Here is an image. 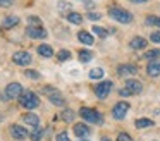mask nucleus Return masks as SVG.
<instances>
[{
  "label": "nucleus",
  "instance_id": "1",
  "mask_svg": "<svg viewBox=\"0 0 160 141\" xmlns=\"http://www.w3.org/2000/svg\"><path fill=\"white\" fill-rule=\"evenodd\" d=\"M108 16L121 24L132 23V14L126 9H121V7H110V9H108Z\"/></svg>",
  "mask_w": 160,
  "mask_h": 141
},
{
  "label": "nucleus",
  "instance_id": "2",
  "mask_svg": "<svg viewBox=\"0 0 160 141\" xmlns=\"http://www.w3.org/2000/svg\"><path fill=\"white\" fill-rule=\"evenodd\" d=\"M19 103H21V107H24L26 110H33L40 105V98L33 91H22L21 96H19Z\"/></svg>",
  "mask_w": 160,
  "mask_h": 141
},
{
  "label": "nucleus",
  "instance_id": "3",
  "mask_svg": "<svg viewBox=\"0 0 160 141\" xmlns=\"http://www.w3.org/2000/svg\"><path fill=\"white\" fill-rule=\"evenodd\" d=\"M79 115L83 117V120H86V122L98 124V126L103 124V117H102V113H98L97 110H93V108H86V107H83V108L79 110Z\"/></svg>",
  "mask_w": 160,
  "mask_h": 141
},
{
  "label": "nucleus",
  "instance_id": "4",
  "mask_svg": "<svg viewBox=\"0 0 160 141\" xmlns=\"http://www.w3.org/2000/svg\"><path fill=\"white\" fill-rule=\"evenodd\" d=\"M43 91L48 95V100H50L52 103H55V105H59V107L66 105V100H64V96L60 95L57 89H53L52 86H45V88H43Z\"/></svg>",
  "mask_w": 160,
  "mask_h": 141
},
{
  "label": "nucleus",
  "instance_id": "5",
  "mask_svg": "<svg viewBox=\"0 0 160 141\" xmlns=\"http://www.w3.org/2000/svg\"><path fill=\"white\" fill-rule=\"evenodd\" d=\"M26 34L29 38H33V40H43V38H47V31L42 26H33V24L26 28Z\"/></svg>",
  "mask_w": 160,
  "mask_h": 141
},
{
  "label": "nucleus",
  "instance_id": "6",
  "mask_svg": "<svg viewBox=\"0 0 160 141\" xmlns=\"http://www.w3.org/2000/svg\"><path fill=\"white\" fill-rule=\"evenodd\" d=\"M112 81H102V83H98L97 84V88H95V93H97V96L98 98H107L108 96V93H110V89H112Z\"/></svg>",
  "mask_w": 160,
  "mask_h": 141
},
{
  "label": "nucleus",
  "instance_id": "7",
  "mask_svg": "<svg viewBox=\"0 0 160 141\" xmlns=\"http://www.w3.org/2000/svg\"><path fill=\"white\" fill-rule=\"evenodd\" d=\"M12 62L18 65H28L29 62H31V55H29V52H16L14 55H12Z\"/></svg>",
  "mask_w": 160,
  "mask_h": 141
},
{
  "label": "nucleus",
  "instance_id": "8",
  "mask_svg": "<svg viewBox=\"0 0 160 141\" xmlns=\"http://www.w3.org/2000/svg\"><path fill=\"white\" fill-rule=\"evenodd\" d=\"M128 110H129V103L119 102V103H115V107L112 108V115H114V119H124Z\"/></svg>",
  "mask_w": 160,
  "mask_h": 141
},
{
  "label": "nucleus",
  "instance_id": "9",
  "mask_svg": "<svg viewBox=\"0 0 160 141\" xmlns=\"http://www.w3.org/2000/svg\"><path fill=\"white\" fill-rule=\"evenodd\" d=\"M22 93V86L19 84V83H11V84H7V88H5V95L9 96V98H19Z\"/></svg>",
  "mask_w": 160,
  "mask_h": 141
},
{
  "label": "nucleus",
  "instance_id": "10",
  "mask_svg": "<svg viewBox=\"0 0 160 141\" xmlns=\"http://www.w3.org/2000/svg\"><path fill=\"white\" fill-rule=\"evenodd\" d=\"M117 74L119 76H132V74H138V67L132 64H122L117 67Z\"/></svg>",
  "mask_w": 160,
  "mask_h": 141
},
{
  "label": "nucleus",
  "instance_id": "11",
  "mask_svg": "<svg viewBox=\"0 0 160 141\" xmlns=\"http://www.w3.org/2000/svg\"><path fill=\"white\" fill-rule=\"evenodd\" d=\"M126 88H128L132 95H139V93L143 91V84L139 81H136V79H128V81H126Z\"/></svg>",
  "mask_w": 160,
  "mask_h": 141
},
{
  "label": "nucleus",
  "instance_id": "12",
  "mask_svg": "<svg viewBox=\"0 0 160 141\" xmlns=\"http://www.w3.org/2000/svg\"><path fill=\"white\" fill-rule=\"evenodd\" d=\"M11 134H12V138H16V139H24V138H28V131H26L24 127L18 126V124L11 126Z\"/></svg>",
  "mask_w": 160,
  "mask_h": 141
},
{
  "label": "nucleus",
  "instance_id": "13",
  "mask_svg": "<svg viewBox=\"0 0 160 141\" xmlns=\"http://www.w3.org/2000/svg\"><path fill=\"white\" fill-rule=\"evenodd\" d=\"M146 72H148V76H152V78L160 76V62L158 60H152L148 64V67H146Z\"/></svg>",
  "mask_w": 160,
  "mask_h": 141
},
{
  "label": "nucleus",
  "instance_id": "14",
  "mask_svg": "<svg viewBox=\"0 0 160 141\" xmlns=\"http://www.w3.org/2000/svg\"><path fill=\"white\" fill-rule=\"evenodd\" d=\"M90 133L91 131L86 124H76V126H74V134H76L78 138H86Z\"/></svg>",
  "mask_w": 160,
  "mask_h": 141
},
{
  "label": "nucleus",
  "instance_id": "15",
  "mask_svg": "<svg viewBox=\"0 0 160 141\" xmlns=\"http://www.w3.org/2000/svg\"><path fill=\"white\" fill-rule=\"evenodd\" d=\"M129 47L132 48V50H141V48L146 47V40L141 36H134L131 41H129Z\"/></svg>",
  "mask_w": 160,
  "mask_h": 141
},
{
  "label": "nucleus",
  "instance_id": "16",
  "mask_svg": "<svg viewBox=\"0 0 160 141\" xmlns=\"http://www.w3.org/2000/svg\"><path fill=\"white\" fill-rule=\"evenodd\" d=\"M22 120H24L28 126H31V127H38V124H40V117L36 115V113H26L24 117H22Z\"/></svg>",
  "mask_w": 160,
  "mask_h": 141
},
{
  "label": "nucleus",
  "instance_id": "17",
  "mask_svg": "<svg viewBox=\"0 0 160 141\" xmlns=\"http://www.w3.org/2000/svg\"><path fill=\"white\" fill-rule=\"evenodd\" d=\"M19 24V17L18 16H7L4 19V23H2V26L5 28V29H11V28H16Z\"/></svg>",
  "mask_w": 160,
  "mask_h": 141
},
{
  "label": "nucleus",
  "instance_id": "18",
  "mask_svg": "<svg viewBox=\"0 0 160 141\" xmlns=\"http://www.w3.org/2000/svg\"><path fill=\"white\" fill-rule=\"evenodd\" d=\"M78 40H79L81 43H84V45H93L95 43L93 36H91L88 31H79V33H78Z\"/></svg>",
  "mask_w": 160,
  "mask_h": 141
},
{
  "label": "nucleus",
  "instance_id": "19",
  "mask_svg": "<svg viewBox=\"0 0 160 141\" xmlns=\"http://www.w3.org/2000/svg\"><path fill=\"white\" fill-rule=\"evenodd\" d=\"M38 53L42 55V57L48 58V57H52V55H53V48L50 47V45H40V47H38Z\"/></svg>",
  "mask_w": 160,
  "mask_h": 141
},
{
  "label": "nucleus",
  "instance_id": "20",
  "mask_svg": "<svg viewBox=\"0 0 160 141\" xmlns=\"http://www.w3.org/2000/svg\"><path fill=\"white\" fill-rule=\"evenodd\" d=\"M67 21H69L71 24H81L83 23V16L78 12H69L67 14Z\"/></svg>",
  "mask_w": 160,
  "mask_h": 141
},
{
  "label": "nucleus",
  "instance_id": "21",
  "mask_svg": "<svg viewBox=\"0 0 160 141\" xmlns=\"http://www.w3.org/2000/svg\"><path fill=\"white\" fill-rule=\"evenodd\" d=\"M153 124H155V122H153L152 119H146V117H143V119H138V120H136L134 126L138 127V129H143V127H150V126H153Z\"/></svg>",
  "mask_w": 160,
  "mask_h": 141
},
{
  "label": "nucleus",
  "instance_id": "22",
  "mask_svg": "<svg viewBox=\"0 0 160 141\" xmlns=\"http://www.w3.org/2000/svg\"><path fill=\"white\" fill-rule=\"evenodd\" d=\"M145 23H146V26H157V28H160V17L158 16H146Z\"/></svg>",
  "mask_w": 160,
  "mask_h": 141
},
{
  "label": "nucleus",
  "instance_id": "23",
  "mask_svg": "<svg viewBox=\"0 0 160 141\" xmlns=\"http://www.w3.org/2000/svg\"><path fill=\"white\" fill-rule=\"evenodd\" d=\"M24 76L28 79H33V81H38L40 78H42V76H40V72L38 71H33V69H26L24 71Z\"/></svg>",
  "mask_w": 160,
  "mask_h": 141
},
{
  "label": "nucleus",
  "instance_id": "24",
  "mask_svg": "<svg viewBox=\"0 0 160 141\" xmlns=\"http://www.w3.org/2000/svg\"><path fill=\"white\" fill-rule=\"evenodd\" d=\"M90 78L91 79H102V78H103V69H100V67L91 69V71H90Z\"/></svg>",
  "mask_w": 160,
  "mask_h": 141
},
{
  "label": "nucleus",
  "instance_id": "25",
  "mask_svg": "<svg viewBox=\"0 0 160 141\" xmlns=\"http://www.w3.org/2000/svg\"><path fill=\"white\" fill-rule=\"evenodd\" d=\"M93 33L97 34L98 38H107V36H108V31L103 29V28H100V26H97V24L93 26Z\"/></svg>",
  "mask_w": 160,
  "mask_h": 141
},
{
  "label": "nucleus",
  "instance_id": "26",
  "mask_svg": "<svg viewBox=\"0 0 160 141\" xmlns=\"http://www.w3.org/2000/svg\"><path fill=\"white\" fill-rule=\"evenodd\" d=\"M91 58H93V53H91L90 50H81L79 52V60L81 62H90Z\"/></svg>",
  "mask_w": 160,
  "mask_h": 141
},
{
  "label": "nucleus",
  "instance_id": "27",
  "mask_svg": "<svg viewBox=\"0 0 160 141\" xmlns=\"http://www.w3.org/2000/svg\"><path fill=\"white\" fill-rule=\"evenodd\" d=\"M158 57H160V48H153V50L145 53V58H148V60H153V58H158Z\"/></svg>",
  "mask_w": 160,
  "mask_h": 141
},
{
  "label": "nucleus",
  "instance_id": "28",
  "mask_svg": "<svg viewBox=\"0 0 160 141\" xmlns=\"http://www.w3.org/2000/svg\"><path fill=\"white\" fill-rule=\"evenodd\" d=\"M60 119L66 120V122H71V120H74V112L72 110H64V112L60 113Z\"/></svg>",
  "mask_w": 160,
  "mask_h": 141
},
{
  "label": "nucleus",
  "instance_id": "29",
  "mask_svg": "<svg viewBox=\"0 0 160 141\" xmlns=\"http://www.w3.org/2000/svg\"><path fill=\"white\" fill-rule=\"evenodd\" d=\"M57 58H59L60 62L67 60V58H71V52L69 50H60L59 53H57Z\"/></svg>",
  "mask_w": 160,
  "mask_h": 141
},
{
  "label": "nucleus",
  "instance_id": "30",
  "mask_svg": "<svg viewBox=\"0 0 160 141\" xmlns=\"http://www.w3.org/2000/svg\"><path fill=\"white\" fill-rule=\"evenodd\" d=\"M43 134H45V131H43V129H36L35 133L31 134V139H33V141H40V139L43 138Z\"/></svg>",
  "mask_w": 160,
  "mask_h": 141
},
{
  "label": "nucleus",
  "instance_id": "31",
  "mask_svg": "<svg viewBox=\"0 0 160 141\" xmlns=\"http://www.w3.org/2000/svg\"><path fill=\"white\" fill-rule=\"evenodd\" d=\"M57 7H59L60 12H66V10H71V3L69 2H59L57 3Z\"/></svg>",
  "mask_w": 160,
  "mask_h": 141
},
{
  "label": "nucleus",
  "instance_id": "32",
  "mask_svg": "<svg viewBox=\"0 0 160 141\" xmlns=\"http://www.w3.org/2000/svg\"><path fill=\"white\" fill-rule=\"evenodd\" d=\"M28 23L33 24V26H40V24H42V19H40V17H36V16H29L28 17Z\"/></svg>",
  "mask_w": 160,
  "mask_h": 141
},
{
  "label": "nucleus",
  "instance_id": "33",
  "mask_svg": "<svg viewBox=\"0 0 160 141\" xmlns=\"http://www.w3.org/2000/svg\"><path fill=\"white\" fill-rule=\"evenodd\" d=\"M150 40H152L153 43H160V31H153V33L150 34Z\"/></svg>",
  "mask_w": 160,
  "mask_h": 141
},
{
  "label": "nucleus",
  "instance_id": "34",
  "mask_svg": "<svg viewBox=\"0 0 160 141\" xmlns=\"http://www.w3.org/2000/svg\"><path fill=\"white\" fill-rule=\"evenodd\" d=\"M88 19H91V21H100V19H102V14H100V12H88Z\"/></svg>",
  "mask_w": 160,
  "mask_h": 141
},
{
  "label": "nucleus",
  "instance_id": "35",
  "mask_svg": "<svg viewBox=\"0 0 160 141\" xmlns=\"http://www.w3.org/2000/svg\"><path fill=\"white\" fill-rule=\"evenodd\" d=\"M117 141H132V139H131V136H129V134L121 133V134L117 136Z\"/></svg>",
  "mask_w": 160,
  "mask_h": 141
},
{
  "label": "nucleus",
  "instance_id": "36",
  "mask_svg": "<svg viewBox=\"0 0 160 141\" xmlns=\"http://www.w3.org/2000/svg\"><path fill=\"white\" fill-rule=\"evenodd\" d=\"M57 141H69V134H67V133H60L59 136H57Z\"/></svg>",
  "mask_w": 160,
  "mask_h": 141
},
{
  "label": "nucleus",
  "instance_id": "37",
  "mask_svg": "<svg viewBox=\"0 0 160 141\" xmlns=\"http://www.w3.org/2000/svg\"><path fill=\"white\" fill-rule=\"evenodd\" d=\"M119 95H121V96H131V95H132V93H131V91H129V89H128V88H122V89H121V91H119Z\"/></svg>",
  "mask_w": 160,
  "mask_h": 141
},
{
  "label": "nucleus",
  "instance_id": "38",
  "mask_svg": "<svg viewBox=\"0 0 160 141\" xmlns=\"http://www.w3.org/2000/svg\"><path fill=\"white\" fill-rule=\"evenodd\" d=\"M12 0H0V5H11Z\"/></svg>",
  "mask_w": 160,
  "mask_h": 141
},
{
  "label": "nucleus",
  "instance_id": "39",
  "mask_svg": "<svg viewBox=\"0 0 160 141\" xmlns=\"http://www.w3.org/2000/svg\"><path fill=\"white\" fill-rule=\"evenodd\" d=\"M131 3H145V2H148V0H129Z\"/></svg>",
  "mask_w": 160,
  "mask_h": 141
},
{
  "label": "nucleus",
  "instance_id": "40",
  "mask_svg": "<svg viewBox=\"0 0 160 141\" xmlns=\"http://www.w3.org/2000/svg\"><path fill=\"white\" fill-rule=\"evenodd\" d=\"M102 141H110V139H108V138H105V136H103V138H102Z\"/></svg>",
  "mask_w": 160,
  "mask_h": 141
},
{
  "label": "nucleus",
  "instance_id": "41",
  "mask_svg": "<svg viewBox=\"0 0 160 141\" xmlns=\"http://www.w3.org/2000/svg\"><path fill=\"white\" fill-rule=\"evenodd\" d=\"M79 2H84V3H86V2H91V0H79Z\"/></svg>",
  "mask_w": 160,
  "mask_h": 141
},
{
  "label": "nucleus",
  "instance_id": "42",
  "mask_svg": "<svg viewBox=\"0 0 160 141\" xmlns=\"http://www.w3.org/2000/svg\"><path fill=\"white\" fill-rule=\"evenodd\" d=\"M78 141H88V139H78Z\"/></svg>",
  "mask_w": 160,
  "mask_h": 141
}]
</instances>
